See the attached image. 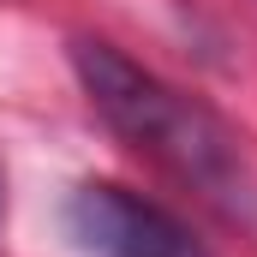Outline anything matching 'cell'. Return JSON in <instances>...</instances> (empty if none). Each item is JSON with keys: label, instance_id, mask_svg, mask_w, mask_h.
<instances>
[{"label": "cell", "instance_id": "cell-2", "mask_svg": "<svg viewBox=\"0 0 257 257\" xmlns=\"http://www.w3.org/2000/svg\"><path fill=\"white\" fill-rule=\"evenodd\" d=\"M66 233L90 257H209L192 239V227H180L162 203L126 192V186H108V180H90L72 192Z\"/></svg>", "mask_w": 257, "mask_h": 257}, {"label": "cell", "instance_id": "cell-1", "mask_svg": "<svg viewBox=\"0 0 257 257\" xmlns=\"http://www.w3.org/2000/svg\"><path fill=\"white\" fill-rule=\"evenodd\" d=\"M72 66H78V84H84L90 108L120 132L132 150H144L174 180L197 186L209 203H221L233 215L251 203L245 150L209 108H197L192 96L168 90L156 72L126 60L114 42H72Z\"/></svg>", "mask_w": 257, "mask_h": 257}]
</instances>
